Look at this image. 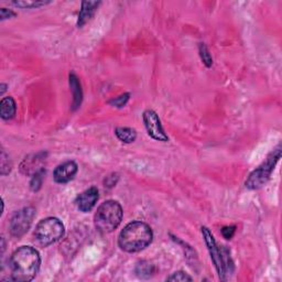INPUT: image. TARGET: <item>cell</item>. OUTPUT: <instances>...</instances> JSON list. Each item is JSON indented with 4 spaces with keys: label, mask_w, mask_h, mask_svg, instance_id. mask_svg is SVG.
I'll use <instances>...</instances> for the list:
<instances>
[{
    "label": "cell",
    "mask_w": 282,
    "mask_h": 282,
    "mask_svg": "<svg viewBox=\"0 0 282 282\" xmlns=\"http://www.w3.org/2000/svg\"><path fill=\"white\" fill-rule=\"evenodd\" d=\"M41 266L39 251L31 246H22L11 254L9 267L13 281H31L38 274Z\"/></svg>",
    "instance_id": "6da1fadb"
},
{
    "label": "cell",
    "mask_w": 282,
    "mask_h": 282,
    "mask_svg": "<svg viewBox=\"0 0 282 282\" xmlns=\"http://www.w3.org/2000/svg\"><path fill=\"white\" fill-rule=\"evenodd\" d=\"M153 233L151 227L143 222H132L120 232L118 245L125 252L135 253L146 249L152 243Z\"/></svg>",
    "instance_id": "7a4b0ae2"
},
{
    "label": "cell",
    "mask_w": 282,
    "mask_h": 282,
    "mask_svg": "<svg viewBox=\"0 0 282 282\" xmlns=\"http://www.w3.org/2000/svg\"><path fill=\"white\" fill-rule=\"evenodd\" d=\"M122 216L123 211L121 205L114 199H108V201L101 203L97 212L95 213V228L101 234L112 233L120 225Z\"/></svg>",
    "instance_id": "3957f363"
},
{
    "label": "cell",
    "mask_w": 282,
    "mask_h": 282,
    "mask_svg": "<svg viewBox=\"0 0 282 282\" xmlns=\"http://www.w3.org/2000/svg\"><path fill=\"white\" fill-rule=\"evenodd\" d=\"M65 227L59 218L47 217L40 221L34 230L37 242L43 247L57 243L64 236Z\"/></svg>",
    "instance_id": "277c9868"
},
{
    "label": "cell",
    "mask_w": 282,
    "mask_h": 282,
    "mask_svg": "<svg viewBox=\"0 0 282 282\" xmlns=\"http://www.w3.org/2000/svg\"><path fill=\"white\" fill-rule=\"evenodd\" d=\"M280 157L281 147L278 146V148L274 149L272 152L267 157L266 161L264 163H261L257 169H254L249 174L248 178H247L245 182L246 188L249 190H258L261 187H264L270 178V175L272 173V171L274 170L276 164L278 163Z\"/></svg>",
    "instance_id": "5b68a950"
},
{
    "label": "cell",
    "mask_w": 282,
    "mask_h": 282,
    "mask_svg": "<svg viewBox=\"0 0 282 282\" xmlns=\"http://www.w3.org/2000/svg\"><path fill=\"white\" fill-rule=\"evenodd\" d=\"M201 232L204 238V242L206 244V247H208V250L210 252L211 259L213 261V264L215 266V269L218 273L219 279L226 280V268H225V263H224V256H223V248L219 247L216 243V240L213 236V234L211 230L208 228V227L202 226L201 227Z\"/></svg>",
    "instance_id": "8992f818"
},
{
    "label": "cell",
    "mask_w": 282,
    "mask_h": 282,
    "mask_svg": "<svg viewBox=\"0 0 282 282\" xmlns=\"http://www.w3.org/2000/svg\"><path fill=\"white\" fill-rule=\"evenodd\" d=\"M34 217H36V209L31 206L17 211L12 215L9 223L11 236L16 238L22 237L29 230Z\"/></svg>",
    "instance_id": "52a82bcc"
},
{
    "label": "cell",
    "mask_w": 282,
    "mask_h": 282,
    "mask_svg": "<svg viewBox=\"0 0 282 282\" xmlns=\"http://www.w3.org/2000/svg\"><path fill=\"white\" fill-rule=\"evenodd\" d=\"M142 119L147 133L151 138L161 142L169 141V137L166 134V132H164L161 120L159 118V115L155 111H152V109H147L142 115Z\"/></svg>",
    "instance_id": "ba28073f"
},
{
    "label": "cell",
    "mask_w": 282,
    "mask_h": 282,
    "mask_svg": "<svg viewBox=\"0 0 282 282\" xmlns=\"http://www.w3.org/2000/svg\"><path fill=\"white\" fill-rule=\"evenodd\" d=\"M98 189L96 187H92L87 190H85L83 193H81L78 197H76V206L78 209L83 212V213H88L91 212L94 208L96 203L98 201Z\"/></svg>",
    "instance_id": "9c48e42d"
},
{
    "label": "cell",
    "mask_w": 282,
    "mask_h": 282,
    "mask_svg": "<svg viewBox=\"0 0 282 282\" xmlns=\"http://www.w3.org/2000/svg\"><path fill=\"white\" fill-rule=\"evenodd\" d=\"M79 167L74 161H66L60 164L53 172L54 181L60 184H64L73 180L78 173Z\"/></svg>",
    "instance_id": "30bf717a"
},
{
    "label": "cell",
    "mask_w": 282,
    "mask_h": 282,
    "mask_svg": "<svg viewBox=\"0 0 282 282\" xmlns=\"http://www.w3.org/2000/svg\"><path fill=\"white\" fill-rule=\"evenodd\" d=\"M101 3L100 2H83L82 3L81 10L79 13L78 19V27L82 28L85 25L88 21H91V19L94 17L96 10L99 7Z\"/></svg>",
    "instance_id": "8fae6325"
},
{
    "label": "cell",
    "mask_w": 282,
    "mask_h": 282,
    "mask_svg": "<svg viewBox=\"0 0 282 282\" xmlns=\"http://www.w3.org/2000/svg\"><path fill=\"white\" fill-rule=\"evenodd\" d=\"M70 86L73 94V111L80 108L83 100V91H82L81 82L75 73H70Z\"/></svg>",
    "instance_id": "7c38bea8"
},
{
    "label": "cell",
    "mask_w": 282,
    "mask_h": 282,
    "mask_svg": "<svg viewBox=\"0 0 282 282\" xmlns=\"http://www.w3.org/2000/svg\"><path fill=\"white\" fill-rule=\"evenodd\" d=\"M17 112L16 101L10 96L4 97L0 101V116L4 120H10L15 117Z\"/></svg>",
    "instance_id": "4fadbf2b"
},
{
    "label": "cell",
    "mask_w": 282,
    "mask_h": 282,
    "mask_svg": "<svg viewBox=\"0 0 282 282\" xmlns=\"http://www.w3.org/2000/svg\"><path fill=\"white\" fill-rule=\"evenodd\" d=\"M115 135L123 143H133L137 139V132L130 127H117Z\"/></svg>",
    "instance_id": "5bb4252c"
},
{
    "label": "cell",
    "mask_w": 282,
    "mask_h": 282,
    "mask_svg": "<svg viewBox=\"0 0 282 282\" xmlns=\"http://www.w3.org/2000/svg\"><path fill=\"white\" fill-rule=\"evenodd\" d=\"M155 272V267L148 261H140L136 266V273L140 278H150Z\"/></svg>",
    "instance_id": "9a60e30c"
},
{
    "label": "cell",
    "mask_w": 282,
    "mask_h": 282,
    "mask_svg": "<svg viewBox=\"0 0 282 282\" xmlns=\"http://www.w3.org/2000/svg\"><path fill=\"white\" fill-rule=\"evenodd\" d=\"M44 175H45V170L43 168L41 170H39V171H37L36 173H33L32 178L30 181V189L33 192H38L41 188H42Z\"/></svg>",
    "instance_id": "2e32d148"
},
{
    "label": "cell",
    "mask_w": 282,
    "mask_h": 282,
    "mask_svg": "<svg viewBox=\"0 0 282 282\" xmlns=\"http://www.w3.org/2000/svg\"><path fill=\"white\" fill-rule=\"evenodd\" d=\"M51 4V2H34V0H20V2H13L12 5L19 7L22 9H31V8H40V7Z\"/></svg>",
    "instance_id": "e0dca14e"
},
{
    "label": "cell",
    "mask_w": 282,
    "mask_h": 282,
    "mask_svg": "<svg viewBox=\"0 0 282 282\" xmlns=\"http://www.w3.org/2000/svg\"><path fill=\"white\" fill-rule=\"evenodd\" d=\"M198 52H199V57H201L203 64L206 67H211L213 65V58H212L208 46H206L205 43H199Z\"/></svg>",
    "instance_id": "ac0fdd59"
},
{
    "label": "cell",
    "mask_w": 282,
    "mask_h": 282,
    "mask_svg": "<svg viewBox=\"0 0 282 282\" xmlns=\"http://www.w3.org/2000/svg\"><path fill=\"white\" fill-rule=\"evenodd\" d=\"M12 163L9 160V156L5 151H2V174L7 175L11 171Z\"/></svg>",
    "instance_id": "d6986e66"
},
{
    "label": "cell",
    "mask_w": 282,
    "mask_h": 282,
    "mask_svg": "<svg viewBox=\"0 0 282 282\" xmlns=\"http://www.w3.org/2000/svg\"><path fill=\"white\" fill-rule=\"evenodd\" d=\"M168 281H192L193 278L184 271H176L167 278Z\"/></svg>",
    "instance_id": "ffe728a7"
},
{
    "label": "cell",
    "mask_w": 282,
    "mask_h": 282,
    "mask_svg": "<svg viewBox=\"0 0 282 282\" xmlns=\"http://www.w3.org/2000/svg\"><path fill=\"white\" fill-rule=\"evenodd\" d=\"M129 97H130V94L129 93H126L123 95H120L118 96V97H116L114 99H112L111 101H109V104L115 106V107H118V108H121L125 106L127 104V101L129 100Z\"/></svg>",
    "instance_id": "44dd1931"
},
{
    "label": "cell",
    "mask_w": 282,
    "mask_h": 282,
    "mask_svg": "<svg viewBox=\"0 0 282 282\" xmlns=\"http://www.w3.org/2000/svg\"><path fill=\"white\" fill-rule=\"evenodd\" d=\"M236 233V226H225L222 228V235L225 239H232Z\"/></svg>",
    "instance_id": "7402d4cb"
},
{
    "label": "cell",
    "mask_w": 282,
    "mask_h": 282,
    "mask_svg": "<svg viewBox=\"0 0 282 282\" xmlns=\"http://www.w3.org/2000/svg\"><path fill=\"white\" fill-rule=\"evenodd\" d=\"M118 174H112V175H109V176H107L106 178H105V181H104V183H105V187H107V188H113V187H115V185H116V183H117V181H118Z\"/></svg>",
    "instance_id": "603a6c76"
},
{
    "label": "cell",
    "mask_w": 282,
    "mask_h": 282,
    "mask_svg": "<svg viewBox=\"0 0 282 282\" xmlns=\"http://www.w3.org/2000/svg\"><path fill=\"white\" fill-rule=\"evenodd\" d=\"M12 17H16V13L12 10H9L7 8H2V10H0V19H2V21H4L6 19H10Z\"/></svg>",
    "instance_id": "cb8c5ba5"
},
{
    "label": "cell",
    "mask_w": 282,
    "mask_h": 282,
    "mask_svg": "<svg viewBox=\"0 0 282 282\" xmlns=\"http://www.w3.org/2000/svg\"><path fill=\"white\" fill-rule=\"evenodd\" d=\"M0 87H2V91H0V95H4V93L6 92V89H7V84H2L0 85Z\"/></svg>",
    "instance_id": "d4e9b609"
}]
</instances>
